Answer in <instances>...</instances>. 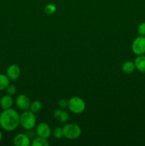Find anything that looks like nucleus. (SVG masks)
Here are the masks:
<instances>
[{
    "label": "nucleus",
    "instance_id": "1",
    "mask_svg": "<svg viewBox=\"0 0 145 146\" xmlns=\"http://www.w3.org/2000/svg\"><path fill=\"white\" fill-rule=\"evenodd\" d=\"M20 125V115L13 108L3 110L0 113V127L6 131H14Z\"/></svg>",
    "mask_w": 145,
    "mask_h": 146
},
{
    "label": "nucleus",
    "instance_id": "2",
    "mask_svg": "<svg viewBox=\"0 0 145 146\" xmlns=\"http://www.w3.org/2000/svg\"><path fill=\"white\" fill-rule=\"evenodd\" d=\"M36 123V118L34 113L32 111H24L20 115V125L26 131L32 130Z\"/></svg>",
    "mask_w": 145,
    "mask_h": 146
},
{
    "label": "nucleus",
    "instance_id": "3",
    "mask_svg": "<svg viewBox=\"0 0 145 146\" xmlns=\"http://www.w3.org/2000/svg\"><path fill=\"white\" fill-rule=\"evenodd\" d=\"M68 108L72 113L80 114L85 109V103L82 98L73 96L68 101Z\"/></svg>",
    "mask_w": 145,
    "mask_h": 146
},
{
    "label": "nucleus",
    "instance_id": "4",
    "mask_svg": "<svg viewBox=\"0 0 145 146\" xmlns=\"http://www.w3.org/2000/svg\"><path fill=\"white\" fill-rule=\"evenodd\" d=\"M63 137L70 140L76 139L81 135V128L78 125L75 123L65 124L63 127Z\"/></svg>",
    "mask_w": 145,
    "mask_h": 146
},
{
    "label": "nucleus",
    "instance_id": "5",
    "mask_svg": "<svg viewBox=\"0 0 145 146\" xmlns=\"http://www.w3.org/2000/svg\"><path fill=\"white\" fill-rule=\"evenodd\" d=\"M132 52L135 55L140 56L145 54V36H139L136 37L132 44Z\"/></svg>",
    "mask_w": 145,
    "mask_h": 146
},
{
    "label": "nucleus",
    "instance_id": "6",
    "mask_svg": "<svg viewBox=\"0 0 145 146\" xmlns=\"http://www.w3.org/2000/svg\"><path fill=\"white\" fill-rule=\"evenodd\" d=\"M51 127L46 123H40L36 128V133L38 136L48 139L51 135Z\"/></svg>",
    "mask_w": 145,
    "mask_h": 146
},
{
    "label": "nucleus",
    "instance_id": "7",
    "mask_svg": "<svg viewBox=\"0 0 145 146\" xmlns=\"http://www.w3.org/2000/svg\"><path fill=\"white\" fill-rule=\"evenodd\" d=\"M31 101L29 98L25 94H20L16 98V105L18 109L21 111H26L29 108Z\"/></svg>",
    "mask_w": 145,
    "mask_h": 146
},
{
    "label": "nucleus",
    "instance_id": "8",
    "mask_svg": "<svg viewBox=\"0 0 145 146\" xmlns=\"http://www.w3.org/2000/svg\"><path fill=\"white\" fill-rule=\"evenodd\" d=\"M13 143L15 146H30L31 145L30 138L24 133H18L16 135Z\"/></svg>",
    "mask_w": 145,
    "mask_h": 146
},
{
    "label": "nucleus",
    "instance_id": "9",
    "mask_svg": "<svg viewBox=\"0 0 145 146\" xmlns=\"http://www.w3.org/2000/svg\"><path fill=\"white\" fill-rule=\"evenodd\" d=\"M21 75V69L19 66L16 64H12L8 67L7 70V76L11 81L18 79Z\"/></svg>",
    "mask_w": 145,
    "mask_h": 146
},
{
    "label": "nucleus",
    "instance_id": "10",
    "mask_svg": "<svg viewBox=\"0 0 145 146\" xmlns=\"http://www.w3.org/2000/svg\"><path fill=\"white\" fill-rule=\"evenodd\" d=\"M53 116L55 120L60 123H66L69 120V114L66 111L63 109H57L54 111Z\"/></svg>",
    "mask_w": 145,
    "mask_h": 146
},
{
    "label": "nucleus",
    "instance_id": "11",
    "mask_svg": "<svg viewBox=\"0 0 145 146\" xmlns=\"http://www.w3.org/2000/svg\"><path fill=\"white\" fill-rule=\"evenodd\" d=\"M13 104H14V99L11 95L9 94L4 95L0 99V106L3 110L11 108Z\"/></svg>",
    "mask_w": 145,
    "mask_h": 146
},
{
    "label": "nucleus",
    "instance_id": "12",
    "mask_svg": "<svg viewBox=\"0 0 145 146\" xmlns=\"http://www.w3.org/2000/svg\"><path fill=\"white\" fill-rule=\"evenodd\" d=\"M134 62L136 69L142 74H145V55L137 56Z\"/></svg>",
    "mask_w": 145,
    "mask_h": 146
},
{
    "label": "nucleus",
    "instance_id": "13",
    "mask_svg": "<svg viewBox=\"0 0 145 146\" xmlns=\"http://www.w3.org/2000/svg\"><path fill=\"white\" fill-rule=\"evenodd\" d=\"M136 69L134 62L131 61H127L123 64L122 66V70L124 73L127 74H131Z\"/></svg>",
    "mask_w": 145,
    "mask_h": 146
},
{
    "label": "nucleus",
    "instance_id": "14",
    "mask_svg": "<svg viewBox=\"0 0 145 146\" xmlns=\"http://www.w3.org/2000/svg\"><path fill=\"white\" fill-rule=\"evenodd\" d=\"M48 145H49V143H48L47 138L39 136L35 138L31 143V145L33 146H48Z\"/></svg>",
    "mask_w": 145,
    "mask_h": 146
},
{
    "label": "nucleus",
    "instance_id": "15",
    "mask_svg": "<svg viewBox=\"0 0 145 146\" xmlns=\"http://www.w3.org/2000/svg\"><path fill=\"white\" fill-rule=\"evenodd\" d=\"M9 78L5 74H0V91H4L9 85Z\"/></svg>",
    "mask_w": 145,
    "mask_h": 146
},
{
    "label": "nucleus",
    "instance_id": "16",
    "mask_svg": "<svg viewBox=\"0 0 145 146\" xmlns=\"http://www.w3.org/2000/svg\"><path fill=\"white\" fill-rule=\"evenodd\" d=\"M42 104L39 101H34L30 104V111L34 113H38L42 109Z\"/></svg>",
    "mask_w": 145,
    "mask_h": 146
},
{
    "label": "nucleus",
    "instance_id": "17",
    "mask_svg": "<svg viewBox=\"0 0 145 146\" xmlns=\"http://www.w3.org/2000/svg\"><path fill=\"white\" fill-rule=\"evenodd\" d=\"M52 134L54 138H61L63 137V128L61 127H55L53 128L52 131Z\"/></svg>",
    "mask_w": 145,
    "mask_h": 146
},
{
    "label": "nucleus",
    "instance_id": "18",
    "mask_svg": "<svg viewBox=\"0 0 145 146\" xmlns=\"http://www.w3.org/2000/svg\"><path fill=\"white\" fill-rule=\"evenodd\" d=\"M56 7L53 4H48L44 8L45 13L48 15H52L56 11Z\"/></svg>",
    "mask_w": 145,
    "mask_h": 146
},
{
    "label": "nucleus",
    "instance_id": "19",
    "mask_svg": "<svg viewBox=\"0 0 145 146\" xmlns=\"http://www.w3.org/2000/svg\"><path fill=\"white\" fill-rule=\"evenodd\" d=\"M6 91H7V94H9V95H14V94L16 93V86H14V85H9L7 87V88H6Z\"/></svg>",
    "mask_w": 145,
    "mask_h": 146
},
{
    "label": "nucleus",
    "instance_id": "20",
    "mask_svg": "<svg viewBox=\"0 0 145 146\" xmlns=\"http://www.w3.org/2000/svg\"><path fill=\"white\" fill-rule=\"evenodd\" d=\"M137 33L139 36H145V22H142L138 26Z\"/></svg>",
    "mask_w": 145,
    "mask_h": 146
},
{
    "label": "nucleus",
    "instance_id": "21",
    "mask_svg": "<svg viewBox=\"0 0 145 146\" xmlns=\"http://www.w3.org/2000/svg\"><path fill=\"white\" fill-rule=\"evenodd\" d=\"M58 106L61 108H65L68 107V101L65 99H61L58 101Z\"/></svg>",
    "mask_w": 145,
    "mask_h": 146
},
{
    "label": "nucleus",
    "instance_id": "22",
    "mask_svg": "<svg viewBox=\"0 0 145 146\" xmlns=\"http://www.w3.org/2000/svg\"><path fill=\"white\" fill-rule=\"evenodd\" d=\"M2 138H3V135H2V133H1V131H0V143H1V140H2Z\"/></svg>",
    "mask_w": 145,
    "mask_h": 146
},
{
    "label": "nucleus",
    "instance_id": "23",
    "mask_svg": "<svg viewBox=\"0 0 145 146\" xmlns=\"http://www.w3.org/2000/svg\"><path fill=\"white\" fill-rule=\"evenodd\" d=\"M144 1H145V0H144Z\"/></svg>",
    "mask_w": 145,
    "mask_h": 146
}]
</instances>
